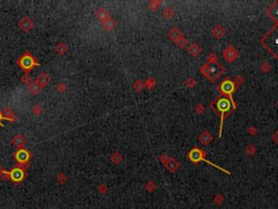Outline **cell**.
<instances>
[{
  "mask_svg": "<svg viewBox=\"0 0 278 209\" xmlns=\"http://www.w3.org/2000/svg\"><path fill=\"white\" fill-rule=\"evenodd\" d=\"M210 107L216 112V114H218L220 116V133H218V137H220L222 136V131H223V123H224L225 118L228 116L233 111H235L237 106H236V102H234L233 98L220 95L211 102Z\"/></svg>",
  "mask_w": 278,
  "mask_h": 209,
  "instance_id": "1",
  "label": "cell"
},
{
  "mask_svg": "<svg viewBox=\"0 0 278 209\" xmlns=\"http://www.w3.org/2000/svg\"><path fill=\"white\" fill-rule=\"evenodd\" d=\"M260 44L275 59H278V24H275L273 28L260 38Z\"/></svg>",
  "mask_w": 278,
  "mask_h": 209,
  "instance_id": "2",
  "label": "cell"
},
{
  "mask_svg": "<svg viewBox=\"0 0 278 209\" xmlns=\"http://www.w3.org/2000/svg\"><path fill=\"white\" fill-rule=\"evenodd\" d=\"M201 73L206 76L210 82L216 81L223 73L225 72V69L220 63L218 62H206L203 67L201 68Z\"/></svg>",
  "mask_w": 278,
  "mask_h": 209,
  "instance_id": "3",
  "label": "cell"
},
{
  "mask_svg": "<svg viewBox=\"0 0 278 209\" xmlns=\"http://www.w3.org/2000/svg\"><path fill=\"white\" fill-rule=\"evenodd\" d=\"M206 151L202 150V149H200V148H198V147H193V148L191 149V150L189 151V154H188L189 160H190L191 162H193V164H198V162H200V161H206V162H208V164H211V166L215 167V168H218L220 170H222L223 172H226L227 174H230V172H229V171L225 170V169H223V168H220V167H218V166H216V164H214L213 162H211V161H209V160H206Z\"/></svg>",
  "mask_w": 278,
  "mask_h": 209,
  "instance_id": "4",
  "label": "cell"
},
{
  "mask_svg": "<svg viewBox=\"0 0 278 209\" xmlns=\"http://www.w3.org/2000/svg\"><path fill=\"white\" fill-rule=\"evenodd\" d=\"M238 86L234 81H231L229 78L224 80L220 85L217 86V91L220 93V95L226 96V97L233 98V94L237 91Z\"/></svg>",
  "mask_w": 278,
  "mask_h": 209,
  "instance_id": "5",
  "label": "cell"
},
{
  "mask_svg": "<svg viewBox=\"0 0 278 209\" xmlns=\"http://www.w3.org/2000/svg\"><path fill=\"white\" fill-rule=\"evenodd\" d=\"M223 57H224L225 60L228 61V62H233V61H235L238 57L237 49L234 48L231 45H229L228 47L223 51Z\"/></svg>",
  "mask_w": 278,
  "mask_h": 209,
  "instance_id": "6",
  "label": "cell"
},
{
  "mask_svg": "<svg viewBox=\"0 0 278 209\" xmlns=\"http://www.w3.org/2000/svg\"><path fill=\"white\" fill-rule=\"evenodd\" d=\"M266 15L270 17L273 21L276 22V24H278V0L274 2L270 8L266 10Z\"/></svg>",
  "mask_w": 278,
  "mask_h": 209,
  "instance_id": "7",
  "label": "cell"
},
{
  "mask_svg": "<svg viewBox=\"0 0 278 209\" xmlns=\"http://www.w3.org/2000/svg\"><path fill=\"white\" fill-rule=\"evenodd\" d=\"M225 33H226V31H225V28L223 27L222 25H216L215 27L213 28V31H212V34H213L217 39L222 38V37L225 35Z\"/></svg>",
  "mask_w": 278,
  "mask_h": 209,
  "instance_id": "8",
  "label": "cell"
},
{
  "mask_svg": "<svg viewBox=\"0 0 278 209\" xmlns=\"http://www.w3.org/2000/svg\"><path fill=\"white\" fill-rule=\"evenodd\" d=\"M199 140L203 145H208L209 143H211V140H212V135L209 133L208 131H203V133L200 135Z\"/></svg>",
  "mask_w": 278,
  "mask_h": 209,
  "instance_id": "9",
  "label": "cell"
},
{
  "mask_svg": "<svg viewBox=\"0 0 278 209\" xmlns=\"http://www.w3.org/2000/svg\"><path fill=\"white\" fill-rule=\"evenodd\" d=\"M33 64H34V61H33V59L30 56H25L22 59V67L24 69H30L33 67Z\"/></svg>",
  "mask_w": 278,
  "mask_h": 209,
  "instance_id": "10",
  "label": "cell"
},
{
  "mask_svg": "<svg viewBox=\"0 0 278 209\" xmlns=\"http://www.w3.org/2000/svg\"><path fill=\"white\" fill-rule=\"evenodd\" d=\"M169 36L171 37L173 40L178 41V39L182 38V33H180L177 28H174V30H172L171 32L169 33Z\"/></svg>",
  "mask_w": 278,
  "mask_h": 209,
  "instance_id": "11",
  "label": "cell"
},
{
  "mask_svg": "<svg viewBox=\"0 0 278 209\" xmlns=\"http://www.w3.org/2000/svg\"><path fill=\"white\" fill-rule=\"evenodd\" d=\"M189 52H190L192 56H198V55L201 52V47H199V46L197 45V44H192V45L189 47Z\"/></svg>",
  "mask_w": 278,
  "mask_h": 209,
  "instance_id": "12",
  "label": "cell"
},
{
  "mask_svg": "<svg viewBox=\"0 0 278 209\" xmlns=\"http://www.w3.org/2000/svg\"><path fill=\"white\" fill-rule=\"evenodd\" d=\"M23 178V172H22L20 169H15V170L12 171V179L15 180V181H20Z\"/></svg>",
  "mask_w": 278,
  "mask_h": 209,
  "instance_id": "13",
  "label": "cell"
},
{
  "mask_svg": "<svg viewBox=\"0 0 278 209\" xmlns=\"http://www.w3.org/2000/svg\"><path fill=\"white\" fill-rule=\"evenodd\" d=\"M17 159L20 160V161H25L26 159H27V154H26V151H24V150H21V151H19V154H17Z\"/></svg>",
  "mask_w": 278,
  "mask_h": 209,
  "instance_id": "14",
  "label": "cell"
},
{
  "mask_svg": "<svg viewBox=\"0 0 278 209\" xmlns=\"http://www.w3.org/2000/svg\"><path fill=\"white\" fill-rule=\"evenodd\" d=\"M208 61L209 62H217V57H216V55L214 52H212L211 55L208 56Z\"/></svg>",
  "mask_w": 278,
  "mask_h": 209,
  "instance_id": "15",
  "label": "cell"
},
{
  "mask_svg": "<svg viewBox=\"0 0 278 209\" xmlns=\"http://www.w3.org/2000/svg\"><path fill=\"white\" fill-rule=\"evenodd\" d=\"M255 151H257V149H255V147L254 146H248V148H247V154H248V155H254L255 154Z\"/></svg>",
  "mask_w": 278,
  "mask_h": 209,
  "instance_id": "16",
  "label": "cell"
},
{
  "mask_svg": "<svg viewBox=\"0 0 278 209\" xmlns=\"http://www.w3.org/2000/svg\"><path fill=\"white\" fill-rule=\"evenodd\" d=\"M261 70H263L264 72H267L268 70H271V64H268L267 62H264L261 67Z\"/></svg>",
  "mask_w": 278,
  "mask_h": 209,
  "instance_id": "17",
  "label": "cell"
},
{
  "mask_svg": "<svg viewBox=\"0 0 278 209\" xmlns=\"http://www.w3.org/2000/svg\"><path fill=\"white\" fill-rule=\"evenodd\" d=\"M234 82L236 83V85H237V86H240V85H241V83L243 82V78H242L241 76H237V78H235V81H234Z\"/></svg>",
  "mask_w": 278,
  "mask_h": 209,
  "instance_id": "18",
  "label": "cell"
},
{
  "mask_svg": "<svg viewBox=\"0 0 278 209\" xmlns=\"http://www.w3.org/2000/svg\"><path fill=\"white\" fill-rule=\"evenodd\" d=\"M177 43H178V45H179L180 47H185V46L187 45V43H188V41H187L185 38H183V39H180V40H178Z\"/></svg>",
  "mask_w": 278,
  "mask_h": 209,
  "instance_id": "19",
  "label": "cell"
},
{
  "mask_svg": "<svg viewBox=\"0 0 278 209\" xmlns=\"http://www.w3.org/2000/svg\"><path fill=\"white\" fill-rule=\"evenodd\" d=\"M248 132H249V133H250V134H253V135H255V134L257 133V129H255V127H249Z\"/></svg>",
  "mask_w": 278,
  "mask_h": 209,
  "instance_id": "20",
  "label": "cell"
},
{
  "mask_svg": "<svg viewBox=\"0 0 278 209\" xmlns=\"http://www.w3.org/2000/svg\"><path fill=\"white\" fill-rule=\"evenodd\" d=\"M197 111H198V112H200V113H202V112L204 111V108L202 107L201 105H198V107H197Z\"/></svg>",
  "mask_w": 278,
  "mask_h": 209,
  "instance_id": "21",
  "label": "cell"
},
{
  "mask_svg": "<svg viewBox=\"0 0 278 209\" xmlns=\"http://www.w3.org/2000/svg\"><path fill=\"white\" fill-rule=\"evenodd\" d=\"M222 202H223V198L220 196V195H218V196H216V197H215V203L220 204V203H222Z\"/></svg>",
  "mask_w": 278,
  "mask_h": 209,
  "instance_id": "22",
  "label": "cell"
},
{
  "mask_svg": "<svg viewBox=\"0 0 278 209\" xmlns=\"http://www.w3.org/2000/svg\"><path fill=\"white\" fill-rule=\"evenodd\" d=\"M273 140H274V142L278 143V131L274 134V135H273Z\"/></svg>",
  "mask_w": 278,
  "mask_h": 209,
  "instance_id": "23",
  "label": "cell"
},
{
  "mask_svg": "<svg viewBox=\"0 0 278 209\" xmlns=\"http://www.w3.org/2000/svg\"><path fill=\"white\" fill-rule=\"evenodd\" d=\"M277 105H278V102H277Z\"/></svg>",
  "mask_w": 278,
  "mask_h": 209,
  "instance_id": "24",
  "label": "cell"
}]
</instances>
